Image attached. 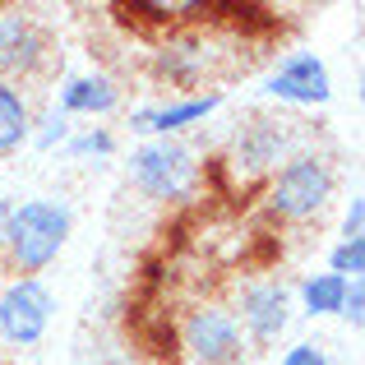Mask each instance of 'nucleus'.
<instances>
[{
	"label": "nucleus",
	"instance_id": "obj_17",
	"mask_svg": "<svg viewBox=\"0 0 365 365\" xmlns=\"http://www.w3.org/2000/svg\"><path fill=\"white\" fill-rule=\"evenodd\" d=\"M329 273H338V277H361L365 273V241H338L333 245V255H329Z\"/></svg>",
	"mask_w": 365,
	"mask_h": 365
},
{
	"label": "nucleus",
	"instance_id": "obj_14",
	"mask_svg": "<svg viewBox=\"0 0 365 365\" xmlns=\"http://www.w3.org/2000/svg\"><path fill=\"white\" fill-rule=\"evenodd\" d=\"M28 130H33V111H28L24 93L0 79V153H14L19 143H28Z\"/></svg>",
	"mask_w": 365,
	"mask_h": 365
},
{
	"label": "nucleus",
	"instance_id": "obj_2",
	"mask_svg": "<svg viewBox=\"0 0 365 365\" xmlns=\"http://www.w3.org/2000/svg\"><path fill=\"white\" fill-rule=\"evenodd\" d=\"M338 176H333L329 158L319 153H292L273 176L264 180V213L273 222H310L329 208Z\"/></svg>",
	"mask_w": 365,
	"mask_h": 365
},
{
	"label": "nucleus",
	"instance_id": "obj_19",
	"mask_svg": "<svg viewBox=\"0 0 365 365\" xmlns=\"http://www.w3.org/2000/svg\"><path fill=\"white\" fill-rule=\"evenodd\" d=\"M277 365H333V361H329V351L314 347V342H292V347L277 356Z\"/></svg>",
	"mask_w": 365,
	"mask_h": 365
},
{
	"label": "nucleus",
	"instance_id": "obj_16",
	"mask_svg": "<svg viewBox=\"0 0 365 365\" xmlns=\"http://www.w3.org/2000/svg\"><path fill=\"white\" fill-rule=\"evenodd\" d=\"M74 134V125L61 116V111H46V116L33 120V130H28V139H33V148L51 153V148H65V139Z\"/></svg>",
	"mask_w": 365,
	"mask_h": 365
},
{
	"label": "nucleus",
	"instance_id": "obj_13",
	"mask_svg": "<svg viewBox=\"0 0 365 365\" xmlns=\"http://www.w3.org/2000/svg\"><path fill=\"white\" fill-rule=\"evenodd\" d=\"M296 296H301V310L310 314V319H324V314H338L342 310V296H347V277L338 273H305L301 287H296Z\"/></svg>",
	"mask_w": 365,
	"mask_h": 365
},
{
	"label": "nucleus",
	"instance_id": "obj_21",
	"mask_svg": "<svg viewBox=\"0 0 365 365\" xmlns=\"http://www.w3.org/2000/svg\"><path fill=\"white\" fill-rule=\"evenodd\" d=\"M9 213H14V199H0V245H5V227H9Z\"/></svg>",
	"mask_w": 365,
	"mask_h": 365
},
{
	"label": "nucleus",
	"instance_id": "obj_4",
	"mask_svg": "<svg viewBox=\"0 0 365 365\" xmlns=\"http://www.w3.org/2000/svg\"><path fill=\"white\" fill-rule=\"evenodd\" d=\"M180 347L195 365H236L245 356V333L227 305L199 301L180 319Z\"/></svg>",
	"mask_w": 365,
	"mask_h": 365
},
{
	"label": "nucleus",
	"instance_id": "obj_10",
	"mask_svg": "<svg viewBox=\"0 0 365 365\" xmlns=\"http://www.w3.org/2000/svg\"><path fill=\"white\" fill-rule=\"evenodd\" d=\"M217 107H222V93H190V98L162 102V107L130 111V130L143 139H180L190 125H204Z\"/></svg>",
	"mask_w": 365,
	"mask_h": 365
},
{
	"label": "nucleus",
	"instance_id": "obj_3",
	"mask_svg": "<svg viewBox=\"0 0 365 365\" xmlns=\"http://www.w3.org/2000/svg\"><path fill=\"white\" fill-rule=\"evenodd\" d=\"M130 176L153 204H190L199 195V153L185 139H148L130 153Z\"/></svg>",
	"mask_w": 365,
	"mask_h": 365
},
{
	"label": "nucleus",
	"instance_id": "obj_20",
	"mask_svg": "<svg viewBox=\"0 0 365 365\" xmlns=\"http://www.w3.org/2000/svg\"><path fill=\"white\" fill-rule=\"evenodd\" d=\"M342 241H365V199L351 195L347 213H342Z\"/></svg>",
	"mask_w": 365,
	"mask_h": 365
},
{
	"label": "nucleus",
	"instance_id": "obj_8",
	"mask_svg": "<svg viewBox=\"0 0 365 365\" xmlns=\"http://www.w3.org/2000/svg\"><path fill=\"white\" fill-rule=\"evenodd\" d=\"M51 56V37L24 9H0V79H33Z\"/></svg>",
	"mask_w": 365,
	"mask_h": 365
},
{
	"label": "nucleus",
	"instance_id": "obj_7",
	"mask_svg": "<svg viewBox=\"0 0 365 365\" xmlns=\"http://www.w3.org/2000/svg\"><path fill=\"white\" fill-rule=\"evenodd\" d=\"M277 162H287V120L277 116H250L245 125H236L232 134V153H227V167L245 180L273 176Z\"/></svg>",
	"mask_w": 365,
	"mask_h": 365
},
{
	"label": "nucleus",
	"instance_id": "obj_9",
	"mask_svg": "<svg viewBox=\"0 0 365 365\" xmlns=\"http://www.w3.org/2000/svg\"><path fill=\"white\" fill-rule=\"evenodd\" d=\"M264 93L273 102H287V107H324V102L333 98L329 65H324L314 51H287L282 61L273 65Z\"/></svg>",
	"mask_w": 365,
	"mask_h": 365
},
{
	"label": "nucleus",
	"instance_id": "obj_11",
	"mask_svg": "<svg viewBox=\"0 0 365 365\" xmlns=\"http://www.w3.org/2000/svg\"><path fill=\"white\" fill-rule=\"evenodd\" d=\"M120 107V88L111 74H74V79L61 83V98H56V111L65 120L70 116H111Z\"/></svg>",
	"mask_w": 365,
	"mask_h": 365
},
{
	"label": "nucleus",
	"instance_id": "obj_12",
	"mask_svg": "<svg viewBox=\"0 0 365 365\" xmlns=\"http://www.w3.org/2000/svg\"><path fill=\"white\" fill-rule=\"evenodd\" d=\"M204 70H208V46L199 33H180L158 46V74L171 88H195L204 79Z\"/></svg>",
	"mask_w": 365,
	"mask_h": 365
},
{
	"label": "nucleus",
	"instance_id": "obj_6",
	"mask_svg": "<svg viewBox=\"0 0 365 365\" xmlns=\"http://www.w3.org/2000/svg\"><path fill=\"white\" fill-rule=\"evenodd\" d=\"M236 324H241L245 342L259 347H273L277 338L292 324V287L282 277H250L241 287V301H236Z\"/></svg>",
	"mask_w": 365,
	"mask_h": 365
},
{
	"label": "nucleus",
	"instance_id": "obj_5",
	"mask_svg": "<svg viewBox=\"0 0 365 365\" xmlns=\"http://www.w3.org/2000/svg\"><path fill=\"white\" fill-rule=\"evenodd\" d=\"M56 296L42 277H14L0 292V342L9 347H37L51 329Z\"/></svg>",
	"mask_w": 365,
	"mask_h": 365
},
{
	"label": "nucleus",
	"instance_id": "obj_18",
	"mask_svg": "<svg viewBox=\"0 0 365 365\" xmlns=\"http://www.w3.org/2000/svg\"><path fill=\"white\" fill-rule=\"evenodd\" d=\"M338 314L351 324V329H361V324H365V282H361V277H351V282H347V296H342V310Z\"/></svg>",
	"mask_w": 365,
	"mask_h": 365
},
{
	"label": "nucleus",
	"instance_id": "obj_1",
	"mask_svg": "<svg viewBox=\"0 0 365 365\" xmlns=\"http://www.w3.org/2000/svg\"><path fill=\"white\" fill-rule=\"evenodd\" d=\"M74 232V213L61 204V199H24L14 204L9 213V227H5V255L14 264L19 277H37L42 268L56 264V255L65 250Z\"/></svg>",
	"mask_w": 365,
	"mask_h": 365
},
{
	"label": "nucleus",
	"instance_id": "obj_22",
	"mask_svg": "<svg viewBox=\"0 0 365 365\" xmlns=\"http://www.w3.org/2000/svg\"><path fill=\"white\" fill-rule=\"evenodd\" d=\"M107 365H130V361H107Z\"/></svg>",
	"mask_w": 365,
	"mask_h": 365
},
{
	"label": "nucleus",
	"instance_id": "obj_15",
	"mask_svg": "<svg viewBox=\"0 0 365 365\" xmlns=\"http://www.w3.org/2000/svg\"><path fill=\"white\" fill-rule=\"evenodd\" d=\"M65 153H70V158H111V153H116V134L93 125V130L70 134V139H65Z\"/></svg>",
	"mask_w": 365,
	"mask_h": 365
}]
</instances>
